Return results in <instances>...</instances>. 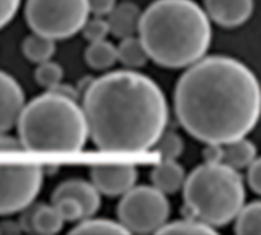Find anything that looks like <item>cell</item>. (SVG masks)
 Returning <instances> with one entry per match:
<instances>
[{
  "instance_id": "cell-1",
  "label": "cell",
  "mask_w": 261,
  "mask_h": 235,
  "mask_svg": "<svg viewBox=\"0 0 261 235\" xmlns=\"http://www.w3.org/2000/svg\"><path fill=\"white\" fill-rule=\"evenodd\" d=\"M190 66L174 90L180 125L205 144H225L252 132L261 104L254 72L223 55L202 57Z\"/></svg>"
},
{
  "instance_id": "cell-2",
  "label": "cell",
  "mask_w": 261,
  "mask_h": 235,
  "mask_svg": "<svg viewBox=\"0 0 261 235\" xmlns=\"http://www.w3.org/2000/svg\"><path fill=\"white\" fill-rule=\"evenodd\" d=\"M83 113L93 144L110 153L151 148L168 121L164 92L135 70L110 72L89 84Z\"/></svg>"
},
{
  "instance_id": "cell-3",
  "label": "cell",
  "mask_w": 261,
  "mask_h": 235,
  "mask_svg": "<svg viewBox=\"0 0 261 235\" xmlns=\"http://www.w3.org/2000/svg\"><path fill=\"white\" fill-rule=\"evenodd\" d=\"M139 40L156 64L187 67L211 44V23L193 0H154L139 18Z\"/></svg>"
},
{
  "instance_id": "cell-4",
  "label": "cell",
  "mask_w": 261,
  "mask_h": 235,
  "mask_svg": "<svg viewBox=\"0 0 261 235\" xmlns=\"http://www.w3.org/2000/svg\"><path fill=\"white\" fill-rule=\"evenodd\" d=\"M18 141L34 153H76L87 141V124L75 99L47 92L23 106Z\"/></svg>"
},
{
  "instance_id": "cell-5",
  "label": "cell",
  "mask_w": 261,
  "mask_h": 235,
  "mask_svg": "<svg viewBox=\"0 0 261 235\" xmlns=\"http://www.w3.org/2000/svg\"><path fill=\"white\" fill-rule=\"evenodd\" d=\"M184 214L213 228L234 220L245 203V185L237 170L223 164H203L194 168L182 185Z\"/></svg>"
},
{
  "instance_id": "cell-6",
  "label": "cell",
  "mask_w": 261,
  "mask_h": 235,
  "mask_svg": "<svg viewBox=\"0 0 261 235\" xmlns=\"http://www.w3.org/2000/svg\"><path fill=\"white\" fill-rule=\"evenodd\" d=\"M43 173L20 141L0 135V216L29 206L41 190Z\"/></svg>"
},
{
  "instance_id": "cell-7",
  "label": "cell",
  "mask_w": 261,
  "mask_h": 235,
  "mask_svg": "<svg viewBox=\"0 0 261 235\" xmlns=\"http://www.w3.org/2000/svg\"><path fill=\"white\" fill-rule=\"evenodd\" d=\"M87 17V0H28L24 6V18L31 29L52 40L75 35Z\"/></svg>"
},
{
  "instance_id": "cell-8",
  "label": "cell",
  "mask_w": 261,
  "mask_h": 235,
  "mask_svg": "<svg viewBox=\"0 0 261 235\" xmlns=\"http://www.w3.org/2000/svg\"><path fill=\"white\" fill-rule=\"evenodd\" d=\"M170 203L154 187H132L118 205L119 223L130 232H158L168 220Z\"/></svg>"
},
{
  "instance_id": "cell-9",
  "label": "cell",
  "mask_w": 261,
  "mask_h": 235,
  "mask_svg": "<svg viewBox=\"0 0 261 235\" xmlns=\"http://www.w3.org/2000/svg\"><path fill=\"white\" fill-rule=\"evenodd\" d=\"M90 179L99 194L122 196L138 179V170L130 164H96L90 168Z\"/></svg>"
},
{
  "instance_id": "cell-10",
  "label": "cell",
  "mask_w": 261,
  "mask_h": 235,
  "mask_svg": "<svg viewBox=\"0 0 261 235\" xmlns=\"http://www.w3.org/2000/svg\"><path fill=\"white\" fill-rule=\"evenodd\" d=\"M24 106V93L20 84L6 72L0 70V135L9 132Z\"/></svg>"
},
{
  "instance_id": "cell-11",
  "label": "cell",
  "mask_w": 261,
  "mask_h": 235,
  "mask_svg": "<svg viewBox=\"0 0 261 235\" xmlns=\"http://www.w3.org/2000/svg\"><path fill=\"white\" fill-rule=\"evenodd\" d=\"M254 0H205L208 18L223 28H236L249 20Z\"/></svg>"
},
{
  "instance_id": "cell-12",
  "label": "cell",
  "mask_w": 261,
  "mask_h": 235,
  "mask_svg": "<svg viewBox=\"0 0 261 235\" xmlns=\"http://www.w3.org/2000/svg\"><path fill=\"white\" fill-rule=\"evenodd\" d=\"M66 196L73 197L80 202V205L83 206L84 219L92 217L99 210L101 197H99V191L93 187V184H89L81 179L66 180L55 188V191L52 193V200Z\"/></svg>"
},
{
  "instance_id": "cell-13",
  "label": "cell",
  "mask_w": 261,
  "mask_h": 235,
  "mask_svg": "<svg viewBox=\"0 0 261 235\" xmlns=\"http://www.w3.org/2000/svg\"><path fill=\"white\" fill-rule=\"evenodd\" d=\"M107 24L109 34L115 35L116 38H127L133 37L138 32L141 9L133 2H124L115 5V8L107 14Z\"/></svg>"
},
{
  "instance_id": "cell-14",
  "label": "cell",
  "mask_w": 261,
  "mask_h": 235,
  "mask_svg": "<svg viewBox=\"0 0 261 235\" xmlns=\"http://www.w3.org/2000/svg\"><path fill=\"white\" fill-rule=\"evenodd\" d=\"M185 170L176 161H161L150 174L151 184L164 194L177 193L185 182Z\"/></svg>"
},
{
  "instance_id": "cell-15",
  "label": "cell",
  "mask_w": 261,
  "mask_h": 235,
  "mask_svg": "<svg viewBox=\"0 0 261 235\" xmlns=\"http://www.w3.org/2000/svg\"><path fill=\"white\" fill-rule=\"evenodd\" d=\"M255 158V145L245 138H239L222 144V164L226 167H231L234 170L246 168Z\"/></svg>"
},
{
  "instance_id": "cell-16",
  "label": "cell",
  "mask_w": 261,
  "mask_h": 235,
  "mask_svg": "<svg viewBox=\"0 0 261 235\" xmlns=\"http://www.w3.org/2000/svg\"><path fill=\"white\" fill-rule=\"evenodd\" d=\"M84 58H86L87 66H90L95 70L109 69L118 61L116 46H113L106 38L99 41H92L84 52Z\"/></svg>"
},
{
  "instance_id": "cell-17",
  "label": "cell",
  "mask_w": 261,
  "mask_h": 235,
  "mask_svg": "<svg viewBox=\"0 0 261 235\" xmlns=\"http://www.w3.org/2000/svg\"><path fill=\"white\" fill-rule=\"evenodd\" d=\"M116 58L127 67L130 69H139L144 67L145 63L148 61V55L141 43L139 38L127 37L122 38L119 46L116 47Z\"/></svg>"
},
{
  "instance_id": "cell-18",
  "label": "cell",
  "mask_w": 261,
  "mask_h": 235,
  "mask_svg": "<svg viewBox=\"0 0 261 235\" xmlns=\"http://www.w3.org/2000/svg\"><path fill=\"white\" fill-rule=\"evenodd\" d=\"M64 220L54 205H37L32 216L34 232L37 234H57L63 229Z\"/></svg>"
},
{
  "instance_id": "cell-19",
  "label": "cell",
  "mask_w": 261,
  "mask_h": 235,
  "mask_svg": "<svg viewBox=\"0 0 261 235\" xmlns=\"http://www.w3.org/2000/svg\"><path fill=\"white\" fill-rule=\"evenodd\" d=\"M21 50L29 61L43 63L46 60H50V57L54 55L55 41L49 37L34 32V35H29L23 40Z\"/></svg>"
},
{
  "instance_id": "cell-20",
  "label": "cell",
  "mask_w": 261,
  "mask_h": 235,
  "mask_svg": "<svg viewBox=\"0 0 261 235\" xmlns=\"http://www.w3.org/2000/svg\"><path fill=\"white\" fill-rule=\"evenodd\" d=\"M236 219V232L246 235L261 234V203L252 202L246 206H242Z\"/></svg>"
},
{
  "instance_id": "cell-21",
  "label": "cell",
  "mask_w": 261,
  "mask_h": 235,
  "mask_svg": "<svg viewBox=\"0 0 261 235\" xmlns=\"http://www.w3.org/2000/svg\"><path fill=\"white\" fill-rule=\"evenodd\" d=\"M70 234H128V231L119 222L86 217V220L78 223Z\"/></svg>"
},
{
  "instance_id": "cell-22",
  "label": "cell",
  "mask_w": 261,
  "mask_h": 235,
  "mask_svg": "<svg viewBox=\"0 0 261 235\" xmlns=\"http://www.w3.org/2000/svg\"><path fill=\"white\" fill-rule=\"evenodd\" d=\"M154 151L162 161H176L184 151V141L174 132H165L153 144Z\"/></svg>"
},
{
  "instance_id": "cell-23",
  "label": "cell",
  "mask_w": 261,
  "mask_h": 235,
  "mask_svg": "<svg viewBox=\"0 0 261 235\" xmlns=\"http://www.w3.org/2000/svg\"><path fill=\"white\" fill-rule=\"evenodd\" d=\"M156 234H216V229L196 219H184L165 223Z\"/></svg>"
},
{
  "instance_id": "cell-24",
  "label": "cell",
  "mask_w": 261,
  "mask_h": 235,
  "mask_svg": "<svg viewBox=\"0 0 261 235\" xmlns=\"http://www.w3.org/2000/svg\"><path fill=\"white\" fill-rule=\"evenodd\" d=\"M61 78H63V67L58 63H54L50 60L38 63V67L35 69V80L40 86L50 89L58 83H61Z\"/></svg>"
},
{
  "instance_id": "cell-25",
  "label": "cell",
  "mask_w": 261,
  "mask_h": 235,
  "mask_svg": "<svg viewBox=\"0 0 261 235\" xmlns=\"http://www.w3.org/2000/svg\"><path fill=\"white\" fill-rule=\"evenodd\" d=\"M52 205L55 206V210L58 211V214L61 216V219L64 222H76V220L84 219L83 206L73 197H67V196L58 197V199L52 200Z\"/></svg>"
},
{
  "instance_id": "cell-26",
  "label": "cell",
  "mask_w": 261,
  "mask_h": 235,
  "mask_svg": "<svg viewBox=\"0 0 261 235\" xmlns=\"http://www.w3.org/2000/svg\"><path fill=\"white\" fill-rule=\"evenodd\" d=\"M81 31H83L84 38L89 43L99 41V40H104L109 35V24H107V20H104L101 17H95L92 20H86Z\"/></svg>"
},
{
  "instance_id": "cell-27",
  "label": "cell",
  "mask_w": 261,
  "mask_h": 235,
  "mask_svg": "<svg viewBox=\"0 0 261 235\" xmlns=\"http://www.w3.org/2000/svg\"><path fill=\"white\" fill-rule=\"evenodd\" d=\"M248 184H249V188L255 193V194H260L261 193V164L260 159H254L249 165H248Z\"/></svg>"
},
{
  "instance_id": "cell-28",
  "label": "cell",
  "mask_w": 261,
  "mask_h": 235,
  "mask_svg": "<svg viewBox=\"0 0 261 235\" xmlns=\"http://www.w3.org/2000/svg\"><path fill=\"white\" fill-rule=\"evenodd\" d=\"M18 6L20 0H0V29L12 20Z\"/></svg>"
},
{
  "instance_id": "cell-29",
  "label": "cell",
  "mask_w": 261,
  "mask_h": 235,
  "mask_svg": "<svg viewBox=\"0 0 261 235\" xmlns=\"http://www.w3.org/2000/svg\"><path fill=\"white\" fill-rule=\"evenodd\" d=\"M89 12L95 14L96 17L107 15L116 5V0H87Z\"/></svg>"
},
{
  "instance_id": "cell-30",
  "label": "cell",
  "mask_w": 261,
  "mask_h": 235,
  "mask_svg": "<svg viewBox=\"0 0 261 235\" xmlns=\"http://www.w3.org/2000/svg\"><path fill=\"white\" fill-rule=\"evenodd\" d=\"M203 161L206 164H222V144H208L203 150Z\"/></svg>"
},
{
  "instance_id": "cell-31",
  "label": "cell",
  "mask_w": 261,
  "mask_h": 235,
  "mask_svg": "<svg viewBox=\"0 0 261 235\" xmlns=\"http://www.w3.org/2000/svg\"><path fill=\"white\" fill-rule=\"evenodd\" d=\"M34 208H29L26 206L23 210V214L20 217V229L21 231H26V232H32L34 234V226H32V216H34Z\"/></svg>"
},
{
  "instance_id": "cell-32",
  "label": "cell",
  "mask_w": 261,
  "mask_h": 235,
  "mask_svg": "<svg viewBox=\"0 0 261 235\" xmlns=\"http://www.w3.org/2000/svg\"><path fill=\"white\" fill-rule=\"evenodd\" d=\"M50 92H55V93H60V95H63V96H67V98H70V99H76V92H75V89L72 87V86H69V84H57V86H54V87H50L49 89Z\"/></svg>"
},
{
  "instance_id": "cell-33",
  "label": "cell",
  "mask_w": 261,
  "mask_h": 235,
  "mask_svg": "<svg viewBox=\"0 0 261 235\" xmlns=\"http://www.w3.org/2000/svg\"><path fill=\"white\" fill-rule=\"evenodd\" d=\"M20 231V226H17V223L12 222H5L3 225H0V234H17Z\"/></svg>"
}]
</instances>
